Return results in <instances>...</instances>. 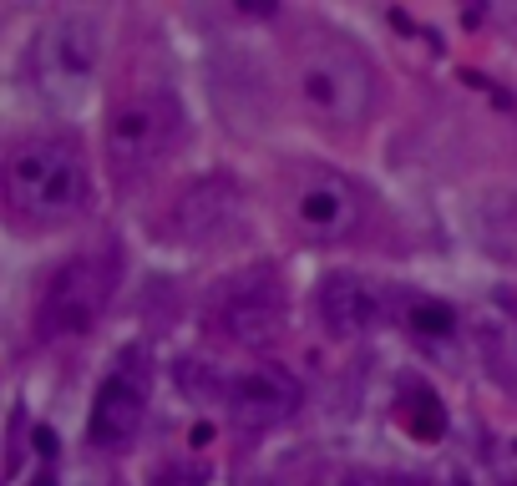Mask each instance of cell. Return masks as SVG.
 I'll use <instances>...</instances> for the list:
<instances>
[{
    "label": "cell",
    "instance_id": "cell-1",
    "mask_svg": "<svg viewBox=\"0 0 517 486\" xmlns=\"http://www.w3.org/2000/svg\"><path fill=\"white\" fill-rule=\"evenodd\" d=\"M0 178H6V218L26 233L66 228L92 208L87 147L66 132L16 137L0 162Z\"/></svg>",
    "mask_w": 517,
    "mask_h": 486
},
{
    "label": "cell",
    "instance_id": "cell-2",
    "mask_svg": "<svg viewBox=\"0 0 517 486\" xmlns=\"http://www.w3.org/2000/svg\"><path fill=\"white\" fill-rule=\"evenodd\" d=\"M294 97L300 107L330 127H355L376 107V66L345 36H315L294 51Z\"/></svg>",
    "mask_w": 517,
    "mask_h": 486
},
{
    "label": "cell",
    "instance_id": "cell-3",
    "mask_svg": "<svg viewBox=\"0 0 517 486\" xmlns=\"http://www.w3.org/2000/svg\"><path fill=\"white\" fill-rule=\"evenodd\" d=\"M122 279V254L117 243H92V249L71 254L66 264H56L36 294V335L41 340H71L87 335L102 319V309L112 304Z\"/></svg>",
    "mask_w": 517,
    "mask_h": 486
},
{
    "label": "cell",
    "instance_id": "cell-4",
    "mask_svg": "<svg viewBox=\"0 0 517 486\" xmlns=\"http://www.w3.org/2000/svg\"><path fill=\"white\" fill-rule=\"evenodd\" d=\"M183 132H188V117L173 97V87H137L127 92L112 112H107V162L117 183H137L168 162L178 147H183Z\"/></svg>",
    "mask_w": 517,
    "mask_h": 486
},
{
    "label": "cell",
    "instance_id": "cell-5",
    "mask_svg": "<svg viewBox=\"0 0 517 486\" xmlns=\"http://www.w3.org/2000/svg\"><path fill=\"white\" fill-rule=\"evenodd\" d=\"M102 26L97 16H61L26 46V76L46 97H82L97 81Z\"/></svg>",
    "mask_w": 517,
    "mask_h": 486
},
{
    "label": "cell",
    "instance_id": "cell-6",
    "mask_svg": "<svg viewBox=\"0 0 517 486\" xmlns=\"http://www.w3.org/2000/svg\"><path fill=\"white\" fill-rule=\"evenodd\" d=\"M208 324L213 335H224L234 345H269L289 330V299L284 284L269 269H249L234 274L213 289L208 299Z\"/></svg>",
    "mask_w": 517,
    "mask_h": 486
},
{
    "label": "cell",
    "instance_id": "cell-7",
    "mask_svg": "<svg viewBox=\"0 0 517 486\" xmlns=\"http://www.w3.org/2000/svg\"><path fill=\"white\" fill-rule=\"evenodd\" d=\"M284 198H289V218L305 238L315 243H335V238H350L360 223H365V193L325 168V162H300L284 183Z\"/></svg>",
    "mask_w": 517,
    "mask_h": 486
},
{
    "label": "cell",
    "instance_id": "cell-8",
    "mask_svg": "<svg viewBox=\"0 0 517 486\" xmlns=\"http://www.w3.org/2000/svg\"><path fill=\"white\" fill-rule=\"evenodd\" d=\"M198 395H213V400H224L229 411L249 426H269V421H284L300 411V380H289L284 370L274 365H244L234 375H203Z\"/></svg>",
    "mask_w": 517,
    "mask_h": 486
},
{
    "label": "cell",
    "instance_id": "cell-9",
    "mask_svg": "<svg viewBox=\"0 0 517 486\" xmlns=\"http://www.w3.org/2000/svg\"><path fill=\"white\" fill-rule=\"evenodd\" d=\"M142 416H147V365L137 355H127V360H117V370L102 380V390L92 400L87 436H92V446L117 451L142 431Z\"/></svg>",
    "mask_w": 517,
    "mask_h": 486
},
{
    "label": "cell",
    "instance_id": "cell-10",
    "mask_svg": "<svg viewBox=\"0 0 517 486\" xmlns=\"http://www.w3.org/2000/svg\"><path fill=\"white\" fill-rule=\"evenodd\" d=\"M320 319L335 340H355V335H371L381 330L386 319V299L371 279H355V274H330L320 279Z\"/></svg>",
    "mask_w": 517,
    "mask_h": 486
},
{
    "label": "cell",
    "instance_id": "cell-11",
    "mask_svg": "<svg viewBox=\"0 0 517 486\" xmlns=\"http://www.w3.org/2000/svg\"><path fill=\"white\" fill-rule=\"evenodd\" d=\"M234 213H239V193L224 178H203V183H193V188L178 193V203L168 213V228L183 243H203L213 233H224L234 223Z\"/></svg>",
    "mask_w": 517,
    "mask_h": 486
},
{
    "label": "cell",
    "instance_id": "cell-12",
    "mask_svg": "<svg viewBox=\"0 0 517 486\" xmlns=\"http://www.w3.org/2000/svg\"><path fill=\"white\" fill-rule=\"evenodd\" d=\"M401 421H406V431L416 441H441V436H447V405L436 400L431 385L406 380V390H401Z\"/></svg>",
    "mask_w": 517,
    "mask_h": 486
},
{
    "label": "cell",
    "instance_id": "cell-13",
    "mask_svg": "<svg viewBox=\"0 0 517 486\" xmlns=\"http://www.w3.org/2000/svg\"><path fill=\"white\" fill-rule=\"evenodd\" d=\"M401 314H406V324H411V335H421V340H452V335H457L452 304H441V299H431V294H406Z\"/></svg>",
    "mask_w": 517,
    "mask_h": 486
},
{
    "label": "cell",
    "instance_id": "cell-14",
    "mask_svg": "<svg viewBox=\"0 0 517 486\" xmlns=\"http://www.w3.org/2000/svg\"><path fill=\"white\" fill-rule=\"evenodd\" d=\"M340 486H416L411 476H381V471H345Z\"/></svg>",
    "mask_w": 517,
    "mask_h": 486
},
{
    "label": "cell",
    "instance_id": "cell-15",
    "mask_svg": "<svg viewBox=\"0 0 517 486\" xmlns=\"http://www.w3.org/2000/svg\"><path fill=\"white\" fill-rule=\"evenodd\" d=\"M158 486H203V471H183V466H163Z\"/></svg>",
    "mask_w": 517,
    "mask_h": 486
},
{
    "label": "cell",
    "instance_id": "cell-16",
    "mask_svg": "<svg viewBox=\"0 0 517 486\" xmlns=\"http://www.w3.org/2000/svg\"><path fill=\"white\" fill-rule=\"evenodd\" d=\"M36 451L51 456V451H56V436H51V431H36Z\"/></svg>",
    "mask_w": 517,
    "mask_h": 486
},
{
    "label": "cell",
    "instance_id": "cell-17",
    "mask_svg": "<svg viewBox=\"0 0 517 486\" xmlns=\"http://www.w3.org/2000/svg\"><path fill=\"white\" fill-rule=\"evenodd\" d=\"M31 486H56V481H51V476H36V481H31Z\"/></svg>",
    "mask_w": 517,
    "mask_h": 486
},
{
    "label": "cell",
    "instance_id": "cell-18",
    "mask_svg": "<svg viewBox=\"0 0 517 486\" xmlns=\"http://www.w3.org/2000/svg\"><path fill=\"white\" fill-rule=\"evenodd\" d=\"M457 486H467V481H457Z\"/></svg>",
    "mask_w": 517,
    "mask_h": 486
},
{
    "label": "cell",
    "instance_id": "cell-19",
    "mask_svg": "<svg viewBox=\"0 0 517 486\" xmlns=\"http://www.w3.org/2000/svg\"><path fill=\"white\" fill-rule=\"evenodd\" d=\"M507 486H517V481H507Z\"/></svg>",
    "mask_w": 517,
    "mask_h": 486
}]
</instances>
